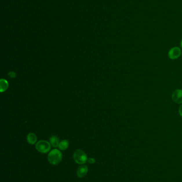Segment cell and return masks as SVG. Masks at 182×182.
Here are the masks:
<instances>
[{
    "label": "cell",
    "mask_w": 182,
    "mask_h": 182,
    "mask_svg": "<svg viewBox=\"0 0 182 182\" xmlns=\"http://www.w3.org/2000/svg\"><path fill=\"white\" fill-rule=\"evenodd\" d=\"M182 50L179 47H173L169 51L168 56L170 59L176 60L182 56Z\"/></svg>",
    "instance_id": "277c9868"
},
{
    "label": "cell",
    "mask_w": 182,
    "mask_h": 182,
    "mask_svg": "<svg viewBox=\"0 0 182 182\" xmlns=\"http://www.w3.org/2000/svg\"><path fill=\"white\" fill-rule=\"evenodd\" d=\"M88 172V168L87 166L82 165L80 166L78 168L77 172V175L78 176L79 178L82 179L87 174Z\"/></svg>",
    "instance_id": "8992f818"
},
{
    "label": "cell",
    "mask_w": 182,
    "mask_h": 182,
    "mask_svg": "<svg viewBox=\"0 0 182 182\" xmlns=\"http://www.w3.org/2000/svg\"><path fill=\"white\" fill-rule=\"evenodd\" d=\"M60 143L59 138L57 136H52L50 138V143L51 146L54 148H57Z\"/></svg>",
    "instance_id": "9c48e42d"
},
{
    "label": "cell",
    "mask_w": 182,
    "mask_h": 182,
    "mask_svg": "<svg viewBox=\"0 0 182 182\" xmlns=\"http://www.w3.org/2000/svg\"><path fill=\"white\" fill-rule=\"evenodd\" d=\"M179 115L182 117V104L179 107Z\"/></svg>",
    "instance_id": "4fadbf2b"
},
{
    "label": "cell",
    "mask_w": 182,
    "mask_h": 182,
    "mask_svg": "<svg viewBox=\"0 0 182 182\" xmlns=\"http://www.w3.org/2000/svg\"><path fill=\"white\" fill-rule=\"evenodd\" d=\"M37 136L33 133L28 134L27 136V141L30 145H34L37 143Z\"/></svg>",
    "instance_id": "52a82bcc"
},
{
    "label": "cell",
    "mask_w": 182,
    "mask_h": 182,
    "mask_svg": "<svg viewBox=\"0 0 182 182\" xmlns=\"http://www.w3.org/2000/svg\"><path fill=\"white\" fill-rule=\"evenodd\" d=\"M74 161L79 165H83L88 161V157L86 153L81 150H77L73 155Z\"/></svg>",
    "instance_id": "7a4b0ae2"
},
{
    "label": "cell",
    "mask_w": 182,
    "mask_h": 182,
    "mask_svg": "<svg viewBox=\"0 0 182 182\" xmlns=\"http://www.w3.org/2000/svg\"><path fill=\"white\" fill-rule=\"evenodd\" d=\"M63 155L61 151L56 149L52 150L49 153L48 156L49 162L53 165H56L59 164L61 161Z\"/></svg>",
    "instance_id": "6da1fadb"
},
{
    "label": "cell",
    "mask_w": 182,
    "mask_h": 182,
    "mask_svg": "<svg viewBox=\"0 0 182 182\" xmlns=\"http://www.w3.org/2000/svg\"><path fill=\"white\" fill-rule=\"evenodd\" d=\"M69 146V142L67 139H63L60 142L58 148L61 151H64L68 149Z\"/></svg>",
    "instance_id": "30bf717a"
},
{
    "label": "cell",
    "mask_w": 182,
    "mask_h": 182,
    "mask_svg": "<svg viewBox=\"0 0 182 182\" xmlns=\"http://www.w3.org/2000/svg\"></svg>",
    "instance_id": "9a60e30c"
},
{
    "label": "cell",
    "mask_w": 182,
    "mask_h": 182,
    "mask_svg": "<svg viewBox=\"0 0 182 182\" xmlns=\"http://www.w3.org/2000/svg\"><path fill=\"white\" fill-rule=\"evenodd\" d=\"M88 163H90V164H92V163H94L95 161H96V160H95V159H94V158H89L88 159Z\"/></svg>",
    "instance_id": "7c38bea8"
},
{
    "label": "cell",
    "mask_w": 182,
    "mask_h": 182,
    "mask_svg": "<svg viewBox=\"0 0 182 182\" xmlns=\"http://www.w3.org/2000/svg\"><path fill=\"white\" fill-rule=\"evenodd\" d=\"M9 87V83L7 80L1 79L0 80V91L1 93L6 91Z\"/></svg>",
    "instance_id": "ba28073f"
},
{
    "label": "cell",
    "mask_w": 182,
    "mask_h": 182,
    "mask_svg": "<svg viewBox=\"0 0 182 182\" xmlns=\"http://www.w3.org/2000/svg\"><path fill=\"white\" fill-rule=\"evenodd\" d=\"M172 101L177 104H182V89H177L172 93Z\"/></svg>",
    "instance_id": "5b68a950"
},
{
    "label": "cell",
    "mask_w": 182,
    "mask_h": 182,
    "mask_svg": "<svg viewBox=\"0 0 182 182\" xmlns=\"http://www.w3.org/2000/svg\"><path fill=\"white\" fill-rule=\"evenodd\" d=\"M8 76L10 77L11 78H14L16 77V73L14 71H11L8 73Z\"/></svg>",
    "instance_id": "8fae6325"
},
{
    "label": "cell",
    "mask_w": 182,
    "mask_h": 182,
    "mask_svg": "<svg viewBox=\"0 0 182 182\" xmlns=\"http://www.w3.org/2000/svg\"><path fill=\"white\" fill-rule=\"evenodd\" d=\"M180 45H181V47L182 48V40H181V43H180Z\"/></svg>",
    "instance_id": "5bb4252c"
},
{
    "label": "cell",
    "mask_w": 182,
    "mask_h": 182,
    "mask_svg": "<svg viewBox=\"0 0 182 182\" xmlns=\"http://www.w3.org/2000/svg\"><path fill=\"white\" fill-rule=\"evenodd\" d=\"M51 146L50 142H48L45 140H40L36 143L35 147L39 152L47 153L50 151Z\"/></svg>",
    "instance_id": "3957f363"
}]
</instances>
